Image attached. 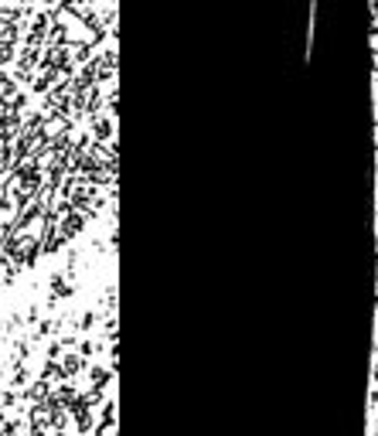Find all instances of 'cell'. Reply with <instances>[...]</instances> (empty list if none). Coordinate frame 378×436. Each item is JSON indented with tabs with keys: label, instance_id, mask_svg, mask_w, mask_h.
I'll list each match as a JSON object with an SVG mask.
<instances>
[{
	"label": "cell",
	"instance_id": "6da1fadb",
	"mask_svg": "<svg viewBox=\"0 0 378 436\" xmlns=\"http://www.w3.org/2000/svg\"><path fill=\"white\" fill-rule=\"evenodd\" d=\"M375 14H378V0H375Z\"/></svg>",
	"mask_w": 378,
	"mask_h": 436
}]
</instances>
